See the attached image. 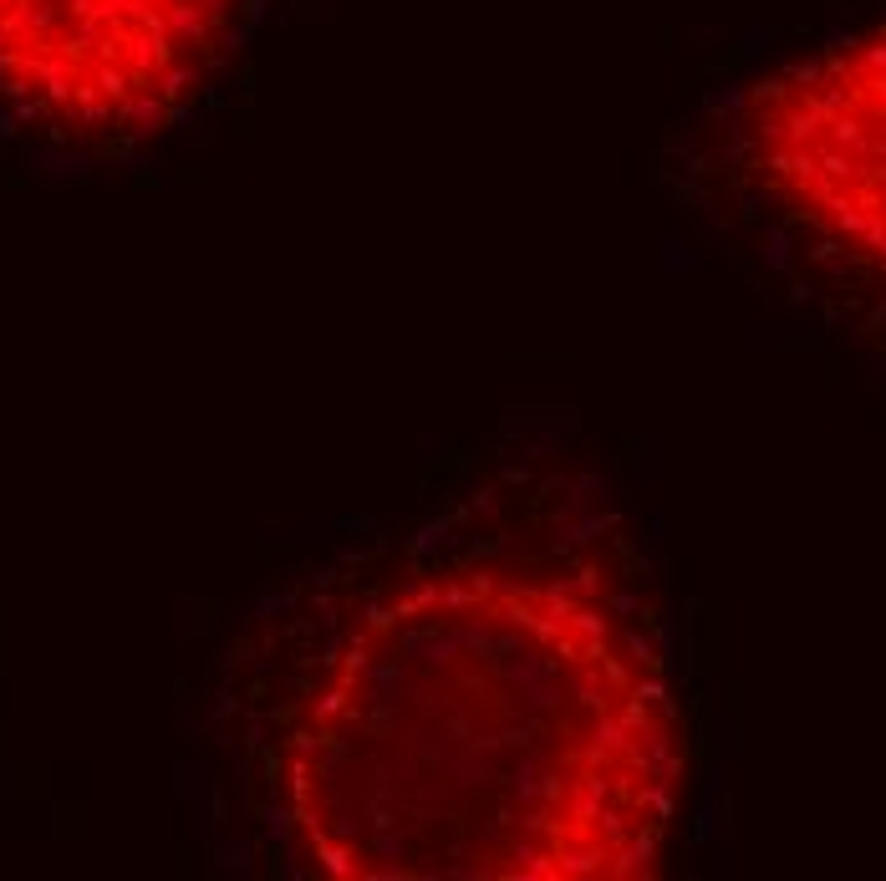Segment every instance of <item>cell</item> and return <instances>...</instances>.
I'll list each match as a JSON object with an SVG mask.
<instances>
[{"mask_svg":"<svg viewBox=\"0 0 886 881\" xmlns=\"http://www.w3.org/2000/svg\"><path fill=\"white\" fill-rule=\"evenodd\" d=\"M240 708L260 820L311 876H642L678 810L642 561L571 469H505L301 576Z\"/></svg>","mask_w":886,"mask_h":881,"instance_id":"6da1fadb","label":"cell"},{"mask_svg":"<svg viewBox=\"0 0 886 881\" xmlns=\"http://www.w3.org/2000/svg\"><path fill=\"white\" fill-rule=\"evenodd\" d=\"M265 0H0V113L118 148L219 77Z\"/></svg>","mask_w":886,"mask_h":881,"instance_id":"7a4b0ae2","label":"cell"},{"mask_svg":"<svg viewBox=\"0 0 886 881\" xmlns=\"http://www.w3.org/2000/svg\"><path fill=\"white\" fill-rule=\"evenodd\" d=\"M744 133L774 194L886 260V26L764 82Z\"/></svg>","mask_w":886,"mask_h":881,"instance_id":"3957f363","label":"cell"}]
</instances>
